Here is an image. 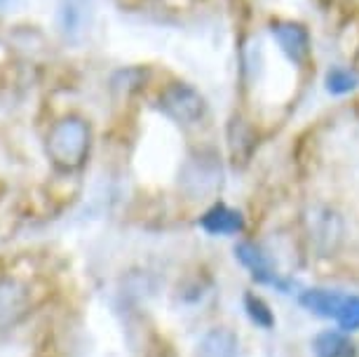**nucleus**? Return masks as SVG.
<instances>
[{
  "instance_id": "1",
  "label": "nucleus",
  "mask_w": 359,
  "mask_h": 357,
  "mask_svg": "<svg viewBox=\"0 0 359 357\" xmlns=\"http://www.w3.org/2000/svg\"><path fill=\"white\" fill-rule=\"evenodd\" d=\"M92 151V125L83 116H64L50 127L45 137V153L59 172L83 170Z\"/></svg>"
},
{
  "instance_id": "2",
  "label": "nucleus",
  "mask_w": 359,
  "mask_h": 357,
  "mask_svg": "<svg viewBox=\"0 0 359 357\" xmlns=\"http://www.w3.org/2000/svg\"><path fill=\"white\" fill-rule=\"evenodd\" d=\"M268 40L273 43L284 62L296 71L298 78H306L315 73V38L310 26L303 19L284 17V15H270L266 19Z\"/></svg>"
},
{
  "instance_id": "3",
  "label": "nucleus",
  "mask_w": 359,
  "mask_h": 357,
  "mask_svg": "<svg viewBox=\"0 0 359 357\" xmlns=\"http://www.w3.org/2000/svg\"><path fill=\"white\" fill-rule=\"evenodd\" d=\"M223 184H226V165L216 148H195L179 167V191L186 200H219Z\"/></svg>"
},
{
  "instance_id": "4",
  "label": "nucleus",
  "mask_w": 359,
  "mask_h": 357,
  "mask_svg": "<svg viewBox=\"0 0 359 357\" xmlns=\"http://www.w3.org/2000/svg\"><path fill=\"white\" fill-rule=\"evenodd\" d=\"M158 111L179 127H200L209 118V101L188 80H169L158 92Z\"/></svg>"
},
{
  "instance_id": "5",
  "label": "nucleus",
  "mask_w": 359,
  "mask_h": 357,
  "mask_svg": "<svg viewBox=\"0 0 359 357\" xmlns=\"http://www.w3.org/2000/svg\"><path fill=\"white\" fill-rule=\"evenodd\" d=\"M303 242L320 257H331L345 240V219L334 205L313 202L301 212Z\"/></svg>"
},
{
  "instance_id": "6",
  "label": "nucleus",
  "mask_w": 359,
  "mask_h": 357,
  "mask_svg": "<svg viewBox=\"0 0 359 357\" xmlns=\"http://www.w3.org/2000/svg\"><path fill=\"white\" fill-rule=\"evenodd\" d=\"M301 306L320 318L334 320L343 332L359 329V296L338 292V289H306L301 294Z\"/></svg>"
},
{
  "instance_id": "7",
  "label": "nucleus",
  "mask_w": 359,
  "mask_h": 357,
  "mask_svg": "<svg viewBox=\"0 0 359 357\" xmlns=\"http://www.w3.org/2000/svg\"><path fill=\"white\" fill-rule=\"evenodd\" d=\"M268 73L266 45L256 33H245L237 38V85L242 94L256 92Z\"/></svg>"
},
{
  "instance_id": "8",
  "label": "nucleus",
  "mask_w": 359,
  "mask_h": 357,
  "mask_svg": "<svg viewBox=\"0 0 359 357\" xmlns=\"http://www.w3.org/2000/svg\"><path fill=\"white\" fill-rule=\"evenodd\" d=\"M33 308V292L17 278H0V332L17 327Z\"/></svg>"
},
{
  "instance_id": "9",
  "label": "nucleus",
  "mask_w": 359,
  "mask_h": 357,
  "mask_svg": "<svg viewBox=\"0 0 359 357\" xmlns=\"http://www.w3.org/2000/svg\"><path fill=\"white\" fill-rule=\"evenodd\" d=\"M235 259L252 273V278L256 282H263V285H277L280 289H284V285L280 282V275H277L275 254L270 252L268 247H263L254 240H240L235 245Z\"/></svg>"
},
{
  "instance_id": "10",
  "label": "nucleus",
  "mask_w": 359,
  "mask_h": 357,
  "mask_svg": "<svg viewBox=\"0 0 359 357\" xmlns=\"http://www.w3.org/2000/svg\"><path fill=\"white\" fill-rule=\"evenodd\" d=\"M198 226L207 235H214V238H219V235L233 238V235H242L247 231V221L242 217V212L230 207L228 202H223V200H214L212 205L202 212Z\"/></svg>"
},
{
  "instance_id": "11",
  "label": "nucleus",
  "mask_w": 359,
  "mask_h": 357,
  "mask_svg": "<svg viewBox=\"0 0 359 357\" xmlns=\"http://www.w3.org/2000/svg\"><path fill=\"white\" fill-rule=\"evenodd\" d=\"M92 26L90 0H59L57 29L69 43H83Z\"/></svg>"
},
{
  "instance_id": "12",
  "label": "nucleus",
  "mask_w": 359,
  "mask_h": 357,
  "mask_svg": "<svg viewBox=\"0 0 359 357\" xmlns=\"http://www.w3.org/2000/svg\"><path fill=\"white\" fill-rule=\"evenodd\" d=\"M193 357H240V339L228 327L209 329L198 341Z\"/></svg>"
},
{
  "instance_id": "13",
  "label": "nucleus",
  "mask_w": 359,
  "mask_h": 357,
  "mask_svg": "<svg viewBox=\"0 0 359 357\" xmlns=\"http://www.w3.org/2000/svg\"><path fill=\"white\" fill-rule=\"evenodd\" d=\"M322 85L329 97H350L359 90V66L348 62H336L324 71Z\"/></svg>"
},
{
  "instance_id": "14",
  "label": "nucleus",
  "mask_w": 359,
  "mask_h": 357,
  "mask_svg": "<svg viewBox=\"0 0 359 357\" xmlns=\"http://www.w3.org/2000/svg\"><path fill=\"white\" fill-rule=\"evenodd\" d=\"M336 50L341 62L359 66V12H348L336 26Z\"/></svg>"
},
{
  "instance_id": "15",
  "label": "nucleus",
  "mask_w": 359,
  "mask_h": 357,
  "mask_svg": "<svg viewBox=\"0 0 359 357\" xmlns=\"http://www.w3.org/2000/svg\"><path fill=\"white\" fill-rule=\"evenodd\" d=\"M228 144H230V153H233L235 163H247L252 151L256 148V130L254 125L249 123L245 116H233L228 125Z\"/></svg>"
},
{
  "instance_id": "16",
  "label": "nucleus",
  "mask_w": 359,
  "mask_h": 357,
  "mask_svg": "<svg viewBox=\"0 0 359 357\" xmlns=\"http://www.w3.org/2000/svg\"><path fill=\"white\" fill-rule=\"evenodd\" d=\"M313 353L317 357H357V346L350 341L348 332L329 329L313 339Z\"/></svg>"
},
{
  "instance_id": "17",
  "label": "nucleus",
  "mask_w": 359,
  "mask_h": 357,
  "mask_svg": "<svg viewBox=\"0 0 359 357\" xmlns=\"http://www.w3.org/2000/svg\"><path fill=\"white\" fill-rule=\"evenodd\" d=\"M245 311L249 315V320H252L256 327L270 329V327L275 325L273 311H270V306L266 303V299H261L259 294H245Z\"/></svg>"
},
{
  "instance_id": "18",
  "label": "nucleus",
  "mask_w": 359,
  "mask_h": 357,
  "mask_svg": "<svg viewBox=\"0 0 359 357\" xmlns=\"http://www.w3.org/2000/svg\"><path fill=\"white\" fill-rule=\"evenodd\" d=\"M22 3V0H0V15H8L17 8V5Z\"/></svg>"
},
{
  "instance_id": "19",
  "label": "nucleus",
  "mask_w": 359,
  "mask_h": 357,
  "mask_svg": "<svg viewBox=\"0 0 359 357\" xmlns=\"http://www.w3.org/2000/svg\"><path fill=\"white\" fill-rule=\"evenodd\" d=\"M317 3H322V5H331V8H334V5L348 3V0H317Z\"/></svg>"
}]
</instances>
